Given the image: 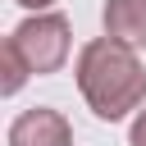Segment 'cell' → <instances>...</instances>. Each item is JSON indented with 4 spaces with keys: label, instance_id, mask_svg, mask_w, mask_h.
Masks as SVG:
<instances>
[{
    "label": "cell",
    "instance_id": "obj_3",
    "mask_svg": "<svg viewBox=\"0 0 146 146\" xmlns=\"http://www.w3.org/2000/svg\"><path fill=\"white\" fill-rule=\"evenodd\" d=\"M9 146H73V128L59 110H23L9 123Z\"/></svg>",
    "mask_w": 146,
    "mask_h": 146
},
{
    "label": "cell",
    "instance_id": "obj_6",
    "mask_svg": "<svg viewBox=\"0 0 146 146\" xmlns=\"http://www.w3.org/2000/svg\"><path fill=\"white\" fill-rule=\"evenodd\" d=\"M132 146H146V110L132 119Z\"/></svg>",
    "mask_w": 146,
    "mask_h": 146
},
{
    "label": "cell",
    "instance_id": "obj_1",
    "mask_svg": "<svg viewBox=\"0 0 146 146\" xmlns=\"http://www.w3.org/2000/svg\"><path fill=\"white\" fill-rule=\"evenodd\" d=\"M78 91L100 119H123L146 100V68L132 46L114 36H96L78 55Z\"/></svg>",
    "mask_w": 146,
    "mask_h": 146
},
{
    "label": "cell",
    "instance_id": "obj_2",
    "mask_svg": "<svg viewBox=\"0 0 146 146\" xmlns=\"http://www.w3.org/2000/svg\"><path fill=\"white\" fill-rule=\"evenodd\" d=\"M14 46L32 64V73H55L68 59V18L64 14H36L14 27Z\"/></svg>",
    "mask_w": 146,
    "mask_h": 146
},
{
    "label": "cell",
    "instance_id": "obj_4",
    "mask_svg": "<svg viewBox=\"0 0 146 146\" xmlns=\"http://www.w3.org/2000/svg\"><path fill=\"white\" fill-rule=\"evenodd\" d=\"M105 36L123 46H146V0H105Z\"/></svg>",
    "mask_w": 146,
    "mask_h": 146
},
{
    "label": "cell",
    "instance_id": "obj_7",
    "mask_svg": "<svg viewBox=\"0 0 146 146\" xmlns=\"http://www.w3.org/2000/svg\"><path fill=\"white\" fill-rule=\"evenodd\" d=\"M23 9H46V5H55V0H18Z\"/></svg>",
    "mask_w": 146,
    "mask_h": 146
},
{
    "label": "cell",
    "instance_id": "obj_5",
    "mask_svg": "<svg viewBox=\"0 0 146 146\" xmlns=\"http://www.w3.org/2000/svg\"><path fill=\"white\" fill-rule=\"evenodd\" d=\"M0 73H5V78H0V91H5V96H14V91L27 82V73H32V64H27L23 50L14 46V36L0 46Z\"/></svg>",
    "mask_w": 146,
    "mask_h": 146
}]
</instances>
